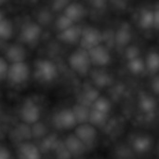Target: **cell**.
Wrapping results in <instances>:
<instances>
[{"label": "cell", "instance_id": "cell-1", "mask_svg": "<svg viewBox=\"0 0 159 159\" xmlns=\"http://www.w3.org/2000/svg\"><path fill=\"white\" fill-rule=\"evenodd\" d=\"M69 64L75 72L80 75L87 74L91 65L88 51L80 48L73 52L69 57Z\"/></svg>", "mask_w": 159, "mask_h": 159}, {"label": "cell", "instance_id": "cell-2", "mask_svg": "<svg viewBox=\"0 0 159 159\" xmlns=\"http://www.w3.org/2000/svg\"><path fill=\"white\" fill-rule=\"evenodd\" d=\"M58 75L56 65L48 60H39L34 66V75L42 82H51Z\"/></svg>", "mask_w": 159, "mask_h": 159}, {"label": "cell", "instance_id": "cell-3", "mask_svg": "<svg viewBox=\"0 0 159 159\" xmlns=\"http://www.w3.org/2000/svg\"><path fill=\"white\" fill-rule=\"evenodd\" d=\"M30 76V68L24 61L11 63L8 66L7 77L8 80L16 85L22 84L28 80Z\"/></svg>", "mask_w": 159, "mask_h": 159}, {"label": "cell", "instance_id": "cell-4", "mask_svg": "<svg viewBox=\"0 0 159 159\" xmlns=\"http://www.w3.org/2000/svg\"><path fill=\"white\" fill-rule=\"evenodd\" d=\"M102 40V35L99 30L93 27H88L82 30L79 42L81 45V48L89 51V49L101 45Z\"/></svg>", "mask_w": 159, "mask_h": 159}, {"label": "cell", "instance_id": "cell-5", "mask_svg": "<svg viewBox=\"0 0 159 159\" xmlns=\"http://www.w3.org/2000/svg\"><path fill=\"white\" fill-rule=\"evenodd\" d=\"M41 116V112L37 104L32 101L24 102L20 109V118L26 124H36Z\"/></svg>", "mask_w": 159, "mask_h": 159}, {"label": "cell", "instance_id": "cell-6", "mask_svg": "<svg viewBox=\"0 0 159 159\" xmlns=\"http://www.w3.org/2000/svg\"><path fill=\"white\" fill-rule=\"evenodd\" d=\"M75 135L78 140L82 142L85 146H89L95 142L97 138V131L95 127H93L89 123H85L80 124L75 128Z\"/></svg>", "mask_w": 159, "mask_h": 159}, {"label": "cell", "instance_id": "cell-7", "mask_svg": "<svg viewBox=\"0 0 159 159\" xmlns=\"http://www.w3.org/2000/svg\"><path fill=\"white\" fill-rule=\"evenodd\" d=\"M54 124L58 129H70L76 126V120L72 109L65 108L58 112L54 117Z\"/></svg>", "mask_w": 159, "mask_h": 159}, {"label": "cell", "instance_id": "cell-8", "mask_svg": "<svg viewBox=\"0 0 159 159\" xmlns=\"http://www.w3.org/2000/svg\"><path fill=\"white\" fill-rule=\"evenodd\" d=\"M91 63L97 66H105L111 61L109 50L102 44L88 51Z\"/></svg>", "mask_w": 159, "mask_h": 159}, {"label": "cell", "instance_id": "cell-9", "mask_svg": "<svg viewBox=\"0 0 159 159\" xmlns=\"http://www.w3.org/2000/svg\"><path fill=\"white\" fill-rule=\"evenodd\" d=\"M41 35V27L34 22L25 24L20 31V39L23 43L32 44L39 39Z\"/></svg>", "mask_w": 159, "mask_h": 159}, {"label": "cell", "instance_id": "cell-10", "mask_svg": "<svg viewBox=\"0 0 159 159\" xmlns=\"http://www.w3.org/2000/svg\"><path fill=\"white\" fill-rule=\"evenodd\" d=\"M158 10L143 9L139 18V23L143 29H157L158 26Z\"/></svg>", "mask_w": 159, "mask_h": 159}, {"label": "cell", "instance_id": "cell-11", "mask_svg": "<svg viewBox=\"0 0 159 159\" xmlns=\"http://www.w3.org/2000/svg\"><path fill=\"white\" fill-rule=\"evenodd\" d=\"M63 15H65L68 19H70L74 23L79 20H81L85 15V8L79 3H68V5L64 8Z\"/></svg>", "mask_w": 159, "mask_h": 159}, {"label": "cell", "instance_id": "cell-12", "mask_svg": "<svg viewBox=\"0 0 159 159\" xmlns=\"http://www.w3.org/2000/svg\"><path fill=\"white\" fill-rule=\"evenodd\" d=\"M64 146L71 156H79L84 153L86 148L82 142L78 140L75 134L67 137L64 143Z\"/></svg>", "mask_w": 159, "mask_h": 159}, {"label": "cell", "instance_id": "cell-13", "mask_svg": "<svg viewBox=\"0 0 159 159\" xmlns=\"http://www.w3.org/2000/svg\"><path fill=\"white\" fill-rule=\"evenodd\" d=\"M20 159H41L39 149L32 143H25L19 147L18 150Z\"/></svg>", "mask_w": 159, "mask_h": 159}, {"label": "cell", "instance_id": "cell-14", "mask_svg": "<svg viewBox=\"0 0 159 159\" xmlns=\"http://www.w3.org/2000/svg\"><path fill=\"white\" fill-rule=\"evenodd\" d=\"M81 34H82V29L79 26H76L74 24L70 28L61 32L59 34V37L61 41L72 44L80 40Z\"/></svg>", "mask_w": 159, "mask_h": 159}, {"label": "cell", "instance_id": "cell-15", "mask_svg": "<svg viewBox=\"0 0 159 159\" xmlns=\"http://www.w3.org/2000/svg\"><path fill=\"white\" fill-rule=\"evenodd\" d=\"M7 59L11 61V63H16V62H21L24 61V59L26 57V52L25 49L19 45H12L10 46L7 52H6Z\"/></svg>", "mask_w": 159, "mask_h": 159}, {"label": "cell", "instance_id": "cell-16", "mask_svg": "<svg viewBox=\"0 0 159 159\" xmlns=\"http://www.w3.org/2000/svg\"><path fill=\"white\" fill-rule=\"evenodd\" d=\"M89 110L90 108L88 106H85L83 104H76L73 109V113L75 115V120L77 124H85L89 122Z\"/></svg>", "mask_w": 159, "mask_h": 159}, {"label": "cell", "instance_id": "cell-17", "mask_svg": "<svg viewBox=\"0 0 159 159\" xmlns=\"http://www.w3.org/2000/svg\"><path fill=\"white\" fill-rule=\"evenodd\" d=\"M133 149L139 154H144L151 149L152 141L147 136H138L132 143Z\"/></svg>", "mask_w": 159, "mask_h": 159}, {"label": "cell", "instance_id": "cell-18", "mask_svg": "<svg viewBox=\"0 0 159 159\" xmlns=\"http://www.w3.org/2000/svg\"><path fill=\"white\" fill-rule=\"evenodd\" d=\"M139 106H140V109L143 113H145V114H151V113H153L155 111L156 106H157V103H156V101L154 100L153 97L144 94V95H142L140 97Z\"/></svg>", "mask_w": 159, "mask_h": 159}, {"label": "cell", "instance_id": "cell-19", "mask_svg": "<svg viewBox=\"0 0 159 159\" xmlns=\"http://www.w3.org/2000/svg\"><path fill=\"white\" fill-rule=\"evenodd\" d=\"M108 118V115L98 112L96 110L90 109L89 110V123L93 127L102 126Z\"/></svg>", "mask_w": 159, "mask_h": 159}, {"label": "cell", "instance_id": "cell-20", "mask_svg": "<svg viewBox=\"0 0 159 159\" xmlns=\"http://www.w3.org/2000/svg\"><path fill=\"white\" fill-rule=\"evenodd\" d=\"M100 97L99 92L95 89H89L88 90L84 91V93L81 95L80 98V104H83L85 106H88L90 108L92 103Z\"/></svg>", "mask_w": 159, "mask_h": 159}, {"label": "cell", "instance_id": "cell-21", "mask_svg": "<svg viewBox=\"0 0 159 159\" xmlns=\"http://www.w3.org/2000/svg\"><path fill=\"white\" fill-rule=\"evenodd\" d=\"M130 38H131L130 31H129V28H125V27L120 28L116 32V36H115V40H116V44L118 46H120V47L127 46L129 43Z\"/></svg>", "mask_w": 159, "mask_h": 159}, {"label": "cell", "instance_id": "cell-22", "mask_svg": "<svg viewBox=\"0 0 159 159\" xmlns=\"http://www.w3.org/2000/svg\"><path fill=\"white\" fill-rule=\"evenodd\" d=\"M90 109H93V110H96L98 112L108 115L110 110H111V103L107 99H105L103 97H99L92 103V105L90 106Z\"/></svg>", "mask_w": 159, "mask_h": 159}, {"label": "cell", "instance_id": "cell-23", "mask_svg": "<svg viewBox=\"0 0 159 159\" xmlns=\"http://www.w3.org/2000/svg\"><path fill=\"white\" fill-rule=\"evenodd\" d=\"M158 55L157 52H151L146 57L144 66L151 73L156 74L158 71Z\"/></svg>", "mask_w": 159, "mask_h": 159}, {"label": "cell", "instance_id": "cell-24", "mask_svg": "<svg viewBox=\"0 0 159 159\" xmlns=\"http://www.w3.org/2000/svg\"><path fill=\"white\" fill-rule=\"evenodd\" d=\"M128 67H129V71L132 74H135V75L142 74L144 71V69H145L144 61L140 57L132 59V60H129V62H128Z\"/></svg>", "mask_w": 159, "mask_h": 159}, {"label": "cell", "instance_id": "cell-25", "mask_svg": "<svg viewBox=\"0 0 159 159\" xmlns=\"http://www.w3.org/2000/svg\"><path fill=\"white\" fill-rule=\"evenodd\" d=\"M12 32L11 23L7 20L3 19L0 21V39H8L12 35Z\"/></svg>", "mask_w": 159, "mask_h": 159}, {"label": "cell", "instance_id": "cell-26", "mask_svg": "<svg viewBox=\"0 0 159 159\" xmlns=\"http://www.w3.org/2000/svg\"><path fill=\"white\" fill-rule=\"evenodd\" d=\"M73 25H74V22L63 14L61 16H60L57 19V21H56V27L58 28L60 33L66 30V29H68V28H70Z\"/></svg>", "mask_w": 159, "mask_h": 159}, {"label": "cell", "instance_id": "cell-27", "mask_svg": "<svg viewBox=\"0 0 159 159\" xmlns=\"http://www.w3.org/2000/svg\"><path fill=\"white\" fill-rule=\"evenodd\" d=\"M94 81L95 84L99 87H106L111 83V77L107 73L100 72L96 74V75L94 76Z\"/></svg>", "mask_w": 159, "mask_h": 159}, {"label": "cell", "instance_id": "cell-28", "mask_svg": "<svg viewBox=\"0 0 159 159\" xmlns=\"http://www.w3.org/2000/svg\"><path fill=\"white\" fill-rule=\"evenodd\" d=\"M139 54H140V51H139L138 48H136L134 46H131V47L128 48L127 52H126V56H127V58H128L129 61L140 57Z\"/></svg>", "mask_w": 159, "mask_h": 159}, {"label": "cell", "instance_id": "cell-29", "mask_svg": "<svg viewBox=\"0 0 159 159\" xmlns=\"http://www.w3.org/2000/svg\"><path fill=\"white\" fill-rule=\"evenodd\" d=\"M7 70H8V65L7 61L4 59L0 58V79H3L4 77L7 76Z\"/></svg>", "mask_w": 159, "mask_h": 159}, {"label": "cell", "instance_id": "cell-30", "mask_svg": "<svg viewBox=\"0 0 159 159\" xmlns=\"http://www.w3.org/2000/svg\"><path fill=\"white\" fill-rule=\"evenodd\" d=\"M68 5V2H61V1H59V2H55L53 3V9L55 10H61V9H63L65 8V7Z\"/></svg>", "mask_w": 159, "mask_h": 159}, {"label": "cell", "instance_id": "cell-31", "mask_svg": "<svg viewBox=\"0 0 159 159\" xmlns=\"http://www.w3.org/2000/svg\"><path fill=\"white\" fill-rule=\"evenodd\" d=\"M0 159H10L8 151L4 147H0Z\"/></svg>", "mask_w": 159, "mask_h": 159}, {"label": "cell", "instance_id": "cell-32", "mask_svg": "<svg viewBox=\"0 0 159 159\" xmlns=\"http://www.w3.org/2000/svg\"><path fill=\"white\" fill-rule=\"evenodd\" d=\"M152 88H153V89H154V91L156 93L158 92V77L157 76L154 79V81L152 83Z\"/></svg>", "mask_w": 159, "mask_h": 159}, {"label": "cell", "instance_id": "cell-33", "mask_svg": "<svg viewBox=\"0 0 159 159\" xmlns=\"http://www.w3.org/2000/svg\"><path fill=\"white\" fill-rule=\"evenodd\" d=\"M34 128H35V129H39V125H36ZM44 131H45L44 126H43V125H41V127H40V133H41V134H43V133H44ZM34 134H37V135L39 136V133H38V132H36V131H34Z\"/></svg>", "mask_w": 159, "mask_h": 159}, {"label": "cell", "instance_id": "cell-34", "mask_svg": "<svg viewBox=\"0 0 159 159\" xmlns=\"http://www.w3.org/2000/svg\"><path fill=\"white\" fill-rule=\"evenodd\" d=\"M3 19H4V17H3V14H2V12L0 11V21H1Z\"/></svg>", "mask_w": 159, "mask_h": 159}]
</instances>
